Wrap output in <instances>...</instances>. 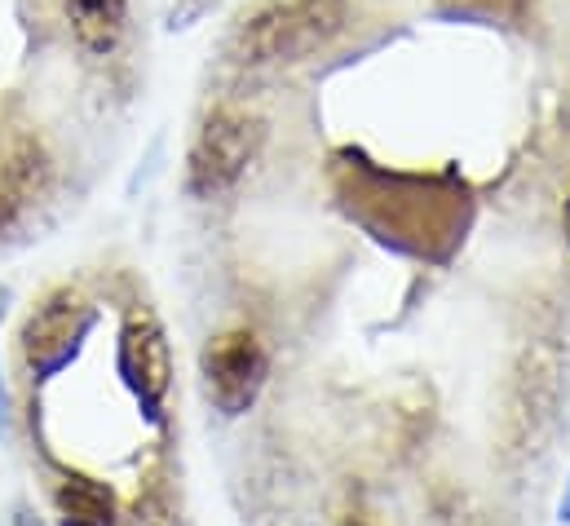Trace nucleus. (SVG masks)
<instances>
[{
    "label": "nucleus",
    "mask_w": 570,
    "mask_h": 526,
    "mask_svg": "<svg viewBox=\"0 0 570 526\" xmlns=\"http://www.w3.org/2000/svg\"><path fill=\"white\" fill-rule=\"evenodd\" d=\"M85 328H89V305H85V296H80L76 288L49 292V296L31 310V319L22 323V354H27V363H31L36 372H53L58 363L71 359V350H76V341L85 337Z\"/></svg>",
    "instance_id": "f03ea898"
},
{
    "label": "nucleus",
    "mask_w": 570,
    "mask_h": 526,
    "mask_svg": "<svg viewBox=\"0 0 570 526\" xmlns=\"http://www.w3.org/2000/svg\"><path fill=\"white\" fill-rule=\"evenodd\" d=\"M262 381H266V354L253 341V332H226L204 350V386L226 416L248 411Z\"/></svg>",
    "instance_id": "f257e3e1"
},
{
    "label": "nucleus",
    "mask_w": 570,
    "mask_h": 526,
    "mask_svg": "<svg viewBox=\"0 0 570 526\" xmlns=\"http://www.w3.org/2000/svg\"><path fill=\"white\" fill-rule=\"evenodd\" d=\"M120 368H125L129 386L138 390V398H146V402H159L168 394L173 359H168V341H164V332H159V323L150 314H129L125 341H120Z\"/></svg>",
    "instance_id": "7ed1b4c3"
},
{
    "label": "nucleus",
    "mask_w": 570,
    "mask_h": 526,
    "mask_svg": "<svg viewBox=\"0 0 570 526\" xmlns=\"http://www.w3.org/2000/svg\"><path fill=\"white\" fill-rule=\"evenodd\" d=\"M562 231H567V244H570V204H567V217H562Z\"/></svg>",
    "instance_id": "39448f33"
},
{
    "label": "nucleus",
    "mask_w": 570,
    "mask_h": 526,
    "mask_svg": "<svg viewBox=\"0 0 570 526\" xmlns=\"http://www.w3.org/2000/svg\"><path fill=\"white\" fill-rule=\"evenodd\" d=\"M58 514H62V526H111L116 500L94 478H67L58 487Z\"/></svg>",
    "instance_id": "20e7f679"
}]
</instances>
